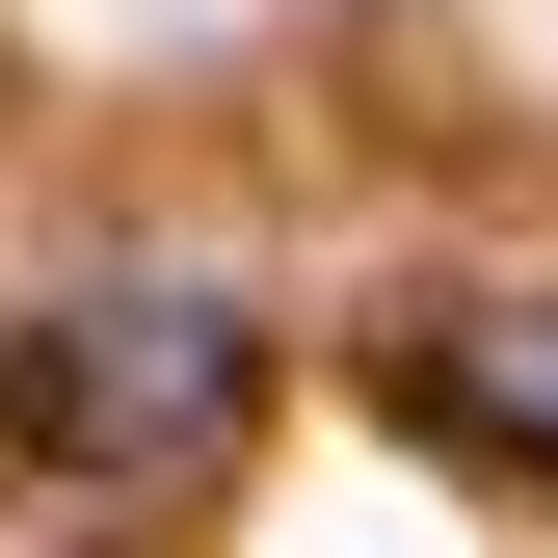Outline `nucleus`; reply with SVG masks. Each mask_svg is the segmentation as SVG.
Listing matches in <instances>:
<instances>
[{
  "instance_id": "f257e3e1",
  "label": "nucleus",
  "mask_w": 558,
  "mask_h": 558,
  "mask_svg": "<svg viewBox=\"0 0 558 558\" xmlns=\"http://www.w3.org/2000/svg\"><path fill=\"white\" fill-rule=\"evenodd\" d=\"M0 426H27V478H81V506H186V478H240V426H266V319L186 293V266L27 293L0 319Z\"/></svg>"
},
{
  "instance_id": "f03ea898",
  "label": "nucleus",
  "mask_w": 558,
  "mask_h": 558,
  "mask_svg": "<svg viewBox=\"0 0 558 558\" xmlns=\"http://www.w3.org/2000/svg\"><path fill=\"white\" fill-rule=\"evenodd\" d=\"M426 426H478L506 478H558V293H478V319L426 345Z\"/></svg>"
}]
</instances>
